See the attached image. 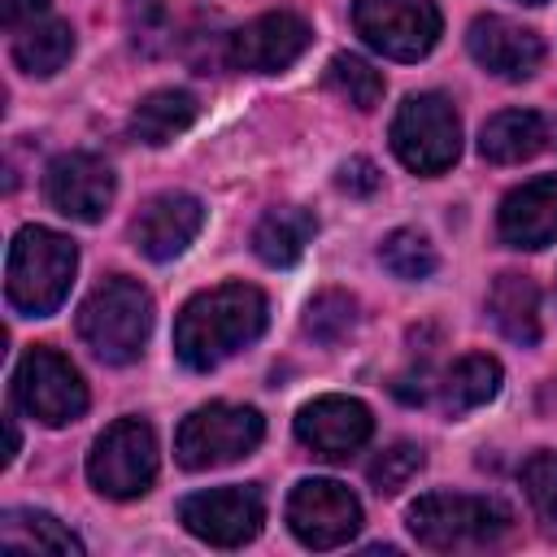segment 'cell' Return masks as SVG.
Returning a JSON list of instances; mask_svg holds the SVG:
<instances>
[{
	"label": "cell",
	"instance_id": "obj_34",
	"mask_svg": "<svg viewBox=\"0 0 557 557\" xmlns=\"http://www.w3.org/2000/svg\"><path fill=\"white\" fill-rule=\"evenodd\" d=\"M522 4H544V0H522Z\"/></svg>",
	"mask_w": 557,
	"mask_h": 557
},
{
	"label": "cell",
	"instance_id": "obj_23",
	"mask_svg": "<svg viewBox=\"0 0 557 557\" xmlns=\"http://www.w3.org/2000/svg\"><path fill=\"white\" fill-rule=\"evenodd\" d=\"M70 52H74V30H70V22H61V17H39V22L22 26L17 39H13V61H17V70H26V74H35V78L57 74V70L70 61Z\"/></svg>",
	"mask_w": 557,
	"mask_h": 557
},
{
	"label": "cell",
	"instance_id": "obj_19",
	"mask_svg": "<svg viewBox=\"0 0 557 557\" xmlns=\"http://www.w3.org/2000/svg\"><path fill=\"white\" fill-rule=\"evenodd\" d=\"M196 113H200V104H196L191 91H183V87H161V91H148V96L135 104V113H131V135H135L139 144L161 148V144H170L174 135H183V131L196 122Z\"/></svg>",
	"mask_w": 557,
	"mask_h": 557
},
{
	"label": "cell",
	"instance_id": "obj_12",
	"mask_svg": "<svg viewBox=\"0 0 557 557\" xmlns=\"http://www.w3.org/2000/svg\"><path fill=\"white\" fill-rule=\"evenodd\" d=\"M309 44H313V26L300 13L274 9V13H261V17L244 22L231 35L226 61L235 70H248V74H278V70L296 65Z\"/></svg>",
	"mask_w": 557,
	"mask_h": 557
},
{
	"label": "cell",
	"instance_id": "obj_9",
	"mask_svg": "<svg viewBox=\"0 0 557 557\" xmlns=\"http://www.w3.org/2000/svg\"><path fill=\"white\" fill-rule=\"evenodd\" d=\"M13 400L44 426H65L87 413V383L57 348H30L13 370Z\"/></svg>",
	"mask_w": 557,
	"mask_h": 557
},
{
	"label": "cell",
	"instance_id": "obj_14",
	"mask_svg": "<svg viewBox=\"0 0 557 557\" xmlns=\"http://www.w3.org/2000/svg\"><path fill=\"white\" fill-rule=\"evenodd\" d=\"M296 435L305 448H313L326 461H348L370 435H374V418L357 396H318L309 405H300L296 413Z\"/></svg>",
	"mask_w": 557,
	"mask_h": 557
},
{
	"label": "cell",
	"instance_id": "obj_32",
	"mask_svg": "<svg viewBox=\"0 0 557 557\" xmlns=\"http://www.w3.org/2000/svg\"><path fill=\"white\" fill-rule=\"evenodd\" d=\"M48 13V0H0V22L9 30H22Z\"/></svg>",
	"mask_w": 557,
	"mask_h": 557
},
{
	"label": "cell",
	"instance_id": "obj_15",
	"mask_svg": "<svg viewBox=\"0 0 557 557\" xmlns=\"http://www.w3.org/2000/svg\"><path fill=\"white\" fill-rule=\"evenodd\" d=\"M200 226H205V205L191 191H161L131 222V239L148 261H174L200 235Z\"/></svg>",
	"mask_w": 557,
	"mask_h": 557
},
{
	"label": "cell",
	"instance_id": "obj_10",
	"mask_svg": "<svg viewBox=\"0 0 557 557\" xmlns=\"http://www.w3.org/2000/svg\"><path fill=\"white\" fill-rule=\"evenodd\" d=\"M178 522L213 544V548H239L248 544L261 522H265V500L252 483H231V487H209V492H191L178 505Z\"/></svg>",
	"mask_w": 557,
	"mask_h": 557
},
{
	"label": "cell",
	"instance_id": "obj_30",
	"mask_svg": "<svg viewBox=\"0 0 557 557\" xmlns=\"http://www.w3.org/2000/svg\"><path fill=\"white\" fill-rule=\"evenodd\" d=\"M126 30H131L135 48H144V52L165 48V35H170L165 0H126Z\"/></svg>",
	"mask_w": 557,
	"mask_h": 557
},
{
	"label": "cell",
	"instance_id": "obj_27",
	"mask_svg": "<svg viewBox=\"0 0 557 557\" xmlns=\"http://www.w3.org/2000/svg\"><path fill=\"white\" fill-rule=\"evenodd\" d=\"M357 326V300L348 292H318L305 309V331L318 344H339Z\"/></svg>",
	"mask_w": 557,
	"mask_h": 557
},
{
	"label": "cell",
	"instance_id": "obj_18",
	"mask_svg": "<svg viewBox=\"0 0 557 557\" xmlns=\"http://www.w3.org/2000/svg\"><path fill=\"white\" fill-rule=\"evenodd\" d=\"M487 313L505 339H513L522 348L540 344V287L531 274L505 270L487 292Z\"/></svg>",
	"mask_w": 557,
	"mask_h": 557
},
{
	"label": "cell",
	"instance_id": "obj_17",
	"mask_svg": "<svg viewBox=\"0 0 557 557\" xmlns=\"http://www.w3.org/2000/svg\"><path fill=\"white\" fill-rule=\"evenodd\" d=\"M500 239L509 248H544L557 239V174L531 178L500 200Z\"/></svg>",
	"mask_w": 557,
	"mask_h": 557
},
{
	"label": "cell",
	"instance_id": "obj_3",
	"mask_svg": "<svg viewBox=\"0 0 557 557\" xmlns=\"http://www.w3.org/2000/svg\"><path fill=\"white\" fill-rule=\"evenodd\" d=\"M152 331V296L135 278H104L78 305V335L104 366H131Z\"/></svg>",
	"mask_w": 557,
	"mask_h": 557
},
{
	"label": "cell",
	"instance_id": "obj_4",
	"mask_svg": "<svg viewBox=\"0 0 557 557\" xmlns=\"http://www.w3.org/2000/svg\"><path fill=\"white\" fill-rule=\"evenodd\" d=\"M409 531L422 548L435 553H470L492 548L509 531V513L487 496L466 492H426L409 505Z\"/></svg>",
	"mask_w": 557,
	"mask_h": 557
},
{
	"label": "cell",
	"instance_id": "obj_28",
	"mask_svg": "<svg viewBox=\"0 0 557 557\" xmlns=\"http://www.w3.org/2000/svg\"><path fill=\"white\" fill-rule=\"evenodd\" d=\"M522 487L544 531L557 535V453H531L522 466Z\"/></svg>",
	"mask_w": 557,
	"mask_h": 557
},
{
	"label": "cell",
	"instance_id": "obj_25",
	"mask_svg": "<svg viewBox=\"0 0 557 557\" xmlns=\"http://www.w3.org/2000/svg\"><path fill=\"white\" fill-rule=\"evenodd\" d=\"M322 83H326L339 100H348L352 109H361V113L383 100V74H379L370 61L352 57V52H335V57L326 61Z\"/></svg>",
	"mask_w": 557,
	"mask_h": 557
},
{
	"label": "cell",
	"instance_id": "obj_8",
	"mask_svg": "<svg viewBox=\"0 0 557 557\" xmlns=\"http://www.w3.org/2000/svg\"><path fill=\"white\" fill-rule=\"evenodd\" d=\"M352 26L374 52L392 61H418L435 48L444 17L435 0H357Z\"/></svg>",
	"mask_w": 557,
	"mask_h": 557
},
{
	"label": "cell",
	"instance_id": "obj_33",
	"mask_svg": "<svg viewBox=\"0 0 557 557\" xmlns=\"http://www.w3.org/2000/svg\"><path fill=\"white\" fill-rule=\"evenodd\" d=\"M4 431H9V453H4V461H13V457H17V448H22V435H17V422H13V418H4Z\"/></svg>",
	"mask_w": 557,
	"mask_h": 557
},
{
	"label": "cell",
	"instance_id": "obj_16",
	"mask_svg": "<svg viewBox=\"0 0 557 557\" xmlns=\"http://www.w3.org/2000/svg\"><path fill=\"white\" fill-rule=\"evenodd\" d=\"M466 48L496 78H531L540 70V61H544L540 35L527 30V26H518V22H509V17H496V13L470 22Z\"/></svg>",
	"mask_w": 557,
	"mask_h": 557
},
{
	"label": "cell",
	"instance_id": "obj_22",
	"mask_svg": "<svg viewBox=\"0 0 557 557\" xmlns=\"http://www.w3.org/2000/svg\"><path fill=\"white\" fill-rule=\"evenodd\" d=\"M318 222L309 209H296V205H283V209H270L257 231H252V252L265 261V265H296L313 239Z\"/></svg>",
	"mask_w": 557,
	"mask_h": 557
},
{
	"label": "cell",
	"instance_id": "obj_11",
	"mask_svg": "<svg viewBox=\"0 0 557 557\" xmlns=\"http://www.w3.org/2000/svg\"><path fill=\"white\" fill-rule=\"evenodd\" d=\"M287 522L305 548H339L361 531V505L335 479H300L287 500Z\"/></svg>",
	"mask_w": 557,
	"mask_h": 557
},
{
	"label": "cell",
	"instance_id": "obj_21",
	"mask_svg": "<svg viewBox=\"0 0 557 557\" xmlns=\"http://www.w3.org/2000/svg\"><path fill=\"white\" fill-rule=\"evenodd\" d=\"M0 548L4 553H57V557H78L83 540L65 531L52 513L44 509H9L0 518Z\"/></svg>",
	"mask_w": 557,
	"mask_h": 557
},
{
	"label": "cell",
	"instance_id": "obj_24",
	"mask_svg": "<svg viewBox=\"0 0 557 557\" xmlns=\"http://www.w3.org/2000/svg\"><path fill=\"white\" fill-rule=\"evenodd\" d=\"M440 392H444V409L453 418H461V413L487 405L500 392V361L487 357V352H470V357H461V361L448 366Z\"/></svg>",
	"mask_w": 557,
	"mask_h": 557
},
{
	"label": "cell",
	"instance_id": "obj_35",
	"mask_svg": "<svg viewBox=\"0 0 557 557\" xmlns=\"http://www.w3.org/2000/svg\"><path fill=\"white\" fill-rule=\"evenodd\" d=\"M553 144H557V126H553Z\"/></svg>",
	"mask_w": 557,
	"mask_h": 557
},
{
	"label": "cell",
	"instance_id": "obj_5",
	"mask_svg": "<svg viewBox=\"0 0 557 557\" xmlns=\"http://www.w3.org/2000/svg\"><path fill=\"white\" fill-rule=\"evenodd\" d=\"M265 440V418L252 405H200L183 418L174 435V457L183 470H213L248 457Z\"/></svg>",
	"mask_w": 557,
	"mask_h": 557
},
{
	"label": "cell",
	"instance_id": "obj_29",
	"mask_svg": "<svg viewBox=\"0 0 557 557\" xmlns=\"http://www.w3.org/2000/svg\"><path fill=\"white\" fill-rule=\"evenodd\" d=\"M422 448L418 444H392V448H383L374 461H370V483H374V492H383V496H392V492H400L418 470H422Z\"/></svg>",
	"mask_w": 557,
	"mask_h": 557
},
{
	"label": "cell",
	"instance_id": "obj_13",
	"mask_svg": "<svg viewBox=\"0 0 557 557\" xmlns=\"http://www.w3.org/2000/svg\"><path fill=\"white\" fill-rule=\"evenodd\" d=\"M44 196L74 222H100L113 205V170L91 152H61L44 174Z\"/></svg>",
	"mask_w": 557,
	"mask_h": 557
},
{
	"label": "cell",
	"instance_id": "obj_20",
	"mask_svg": "<svg viewBox=\"0 0 557 557\" xmlns=\"http://www.w3.org/2000/svg\"><path fill=\"white\" fill-rule=\"evenodd\" d=\"M540 148H544V117L535 109H505V113L487 117L479 131V152L496 165L527 161Z\"/></svg>",
	"mask_w": 557,
	"mask_h": 557
},
{
	"label": "cell",
	"instance_id": "obj_26",
	"mask_svg": "<svg viewBox=\"0 0 557 557\" xmlns=\"http://www.w3.org/2000/svg\"><path fill=\"white\" fill-rule=\"evenodd\" d=\"M379 261H383V270H392V274L405 278V283L431 278L435 265H440L435 248H431L418 231H392V235L379 244Z\"/></svg>",
	"mask_w": 557,
	"mask_h": 557
},
{
	"label": "cell",
	"instance_id": "obj_7",
	"mask_svg": "<svg viewBox=\"0 0 557 557\" xmlns=\"http://www.w3.org/2000/svg\"><path fill=\"white\" fill-rule=\"evenodd\" d=\"M87 479L100 496L131 500L157 479V435L144 418H117L87 453Z\"/></svg>",
	"mask_w": 557,
	"mask_h": 557
},
{
	"label": "cell",
	"instance_id": "obj_1",
	"mask_svg": "<svg viewBox=\"0 0 557 557\" xmlns=\"http://www.w3.org/2000/svg\"><path fill=\"white\" fill-rule=\"evenodd\" d=\"M270 322V305L252 283H218L191 296L174 322V357L187 370H213L248 348Z\"/></svg>",
	"mask_w": 557,
	"mask_h": 557
},
{
	"label": "cell",
	"instance_id": "obj_31",
	"mask_svg": "<svg viewBox=\"0 0 557 557\" xmlns=\"http://www.w3.org/2000/svg\"><path fill=\"white\" fill-rule=\"evenodd\" d=\"M379 183H383V174H379V165H374L370 157H352V161H344L339 174H335V187L348 191V196H374Z\"/></svg>",
	"mask_w": 557,
	"mask_h": 557
},
{
	"label": "cell",
	"instance_id": "obj_6",
	"mask_svg": "<svg viewBox=\"0 0 557 557\" xmlns=\"http://www.w3.org/2000/svg\"><path fill=\"white\" fill-rule=\"evenodd\" d=\"M392 152L413 174H444L461 157V122L448 96L418 91L392 117Z\"/></svg>",
	"mask_w": 557,
	"mask_h": 557
},
{
	"label": "cell",
	"instance_id": "obj_2",
	"mask_svg": "<svg viewBox=\"0 0 557 557\" xmlns=\"http://www.w3.org/2000/svg\"><path fill=\"white\" fill-rule=\"evenodd\" d=\"M78 270V248L70 235L48 231V226H22L9 244V265H4V292L9 305L26 318H48Z\"/></svg>",
	"mask_w": 557,
	"mask_h": 557
}]
</instances>
